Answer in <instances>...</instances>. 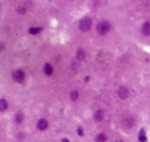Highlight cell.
Returning a JSON list of instances; mask_svg holds the SVG:
<instances>
[{
	"instance_id": "cell-8",
	"label": "cell",
	"mask_w": 150,
	"mask_h": 142,
	"mask_svg": "<svg viewBox=\"0 0 150 142\" xmlns=\"http://www.w3.org/2000/svg\"><path fill=\"white\" fill-rule=\"evenodd\" d=\"M13 119H15V122H16L17 125H20V124L24 121V114L21 113V112H19V113L15 114V118Z\"/></svg>"
},
{
	"instance_id": "cell-6",
	"label": "cell",
	"mask_w": 150,
	"mask_h": 142,
	"mask_svg": "<svg viewBox=\"0 0 150 142\" xmlns=\"http://www.w3.org/2000/svg\"><path fill=\"white\" fill-rule=\"evenodd\" d=\"M47 128H48V121H47L45 118L39 119V122H37V129H39V130H45Z\"/></svg>"
},
{
	"instance_id": "cell-14",
	"label": "cell",
	"mask_w": 150,
	"mask_h": 142,
	"mask_svg": "<svg viewBox=\"0 0 150 142\" xmlns=\"http://www.w3.org/2000/svg\"><path fill=\"white\" fill-rule=\"evenodd\" d=\"M96 142H106V136L105 134H97L96 136Z\"/></svg>"
},
{
	"instance_id": "cell-19",
	"label": "cell",
	"mask_w": 150,
	"mask_h": 142,
	"mask_svg": "<svg viewBox=\"0 0 150 142\" xmlns=\"http://www.w3.org/2000/svg\"><path fill=\"white\" fill-rule=\"evenodd\" d=\"M17 138H19V139H20V141H21V139H23V138H24V134H19V136H17Z\"/></svg>"
},
{
	"instance_id": "cell-13",
	"label": "cell",
	"mask_w": 150,
	"mask_h": 142,
	"mask_svg": "<svg viewBox=\"0 0 150 142\" xmlns=\"http://www.w3.org/2000/svg\"><path fill=\"white\" fill-rule=\"evenodd\" d=\"M76 54H77V60H80V61L85 59V51H84V49L80 48L79 51H77V53H76Z\"/></svg>"
},
{
	"instance_id": "cell-9",
	"label": "cell",
	"mask_w": 150,
	"mask_h": 142,
	"mask_svg": "<svg viewBox=\"0 0 150 142\" xmlns=\"http://www.w3.org/2000/svg\"><path fill=\"white\" fill-rule=\"evenodd\" d=\"M8 108V102L6 98H0V112H6Z\"/></svg>"
},
{
	"instance_id": "cell-15",
	"label": "cell",
	"mask_w": 150,
	"mask_h": 142,
	"mask_svg": "<svg viewBox=\"0 0 150 142\" xmlns=\"http://www.w3.org/2000/svg\"><path fill=\"white\" fill-rule=\"evenodd\" d=\"M40 31H41V28H39V27H37V28H35V27L29 28V33H31V35H37Z\"/></svg>"
},
{
	"instance_id": "cell-7",
	"label": "cell",
	"mask_w": 150,
	"mask_h": 142,
	"mask_svg": "<svg viewBox=\"0 0 150 142\" xmlns=\"http://www.w3.org/2000/svg\"><path fill=\"white\" fill-rule=\"evenodd\" d=\"M141 32H142V35H144V36H149V35H150V21H146V23L142 25Z\"/></svg>"
},
{
	"instance_id": "cell-16",
	"label": "cell",
	"mask_w": 150,
	"mask_h": 142,
	"mask_svg": "<svg viewBox=\"0 0 150 142\" xmlns=\"http://www.w3.org/2000/svg\"><path fill=\"white\" fill-rule=\"evenodd\" d=\"M77 98H79V90H73L71 93V100L72 101H76Z\"/></svg>"
},
{
	"instance_id": "cell-5",
	"label": "cell",
	"mask_w": 150,
	"mask_h": 142,
	"mask_svg": "<svg viewBox=\"0 0 150 142\" xmlns=\"http://www.w3.org/2000/svg\"><path fill=\"white\" fill-rule=\"evenodd\" d=\"M117 94H118V97L121 100H125L129 96V90H127V88H125V86H121V88L118 89V92H117Z\"/></svg>"
},
{
	"instance_id": "cell-11",
	"label": "cell",
	"mask_w": 150,
	"mask_h": 142,
	"mask_svg": "<svg viewBox=\"0 0 150 142\" xmlns=\"http://www.w3.org/2000/svg\"><path fill=\"white\" fill-rule=\"evenodd\" d=\"M52 72H53V68H52L51 64H45L44 65V73L49 76V74H52Z\"/></svg>"
},
{
	"instance_id": "cell-12",
	"label": "cell",
	"mask_w": 150,
	"mask_h": 142,
	"mask_svg": "<svg viewBox=\"0 0 150 142\" xmlns=\"http://www.w3.org/2000/svg\"><path fill=\"white\" fill-rule=\"evenodd\" d=\"M138 139H139V142H146V133H145L144 129H141V130H139Z\"/></svg>"
},
{
	"instance_id": "cell-4",
	"label": "cell",
	"mask_w": 150,
	"mask_h": 142,
	"mask_svg": "<svg viewBox=\"0 0 150 142\" xmlns=\"http://www.w3.org/2000/svg\"><path fill=\"white\" fill-rule=\"evenodd\" d=\"M133 125H134V119L132 118V117H126V118L122 119V126H124V128L130 129Z\"/></svg>"
},
{
	"instance_id": "cell-10",
	"label": "cell",
	"mask_w": 150,
	"mask_h": 142,
	"mask_svg": "<svg viewBox=\"0 0 150 142\" xmlns=\"http://www.w3.org/2000/svg\"><path fill=\"white\" fill-rule=\"evenodd\" d=\"M102 118H104V112L102 110H96V113H94V121L100 122V121H102Z\"/></svg>"
},
{
	"instance_id": "cell-22",
	"label": "cell",
	"mask_w": 150,
	"mask_h": 142,
	"mask_svg": "<svg viewBox=\"0 0 150 142\" xmlns=\"http://www.w3.org/2000/svg\"><path fill=\"white\" fill-rule=\"evenodd\" d=\"M116 142H124V141H121V139H117V141Z\"/></svg>"
},
{
	"instance_id": "cell-1",
	"label": "cell",
	"mask_w": 150,
	"mask_h": 142,
	"mask_svg": "<svg viewBox=\"0 0 150 142\" xmlns=\"http://www.w3.org/2000/svg\"><path fill=\"white\" fill-rule=\"evenodd\" d=\"M109 31H110V24H109L108 21H100V23L97 24V32H98L101 36H105Z\"/></svg>"
},
{
	"instance_id": "cell-20",
	"label": "cell",
	"mask_w": 150,
	"mask_h": 142,
	"mask_svg": "<svg viewBox=\"0 0 150 142\" xmlns=\"http://www.w3.org/2000/svg\"><path fill=\"white\" fill-rule=\"evenodd\" d=\"M3 49H4V44L0 43V51H3Z\"/></svg>"
},
{
	"instance_id": "cell-21",
	"label": "cell",
	"mask_w": 150,
	"mask_h": 142,
	"mask_svg": "<svg viewBox=\"0 0 150 142\" xmlns=\"http://www.w3.org/2000/svg\"><path fill=\"white\" fill-rule=\"evenodd\" d=\"M62 142H69V141H68L67 138H64V139H62Z\"/></svg>"
},
{
	"instance_id": "cell-2",
	"label": "cell",
	"mask_w": 150,
	"mask_h": 142,
	"mask_svg": "<svg viewBox=\"0 0 150 142\" xmlns=\"http://www.w3.org/2000/svg\"><path fill=\"white\" fill-rule=\"evenodd\" d=\"M91 27H92V20L89 19V17H84V19L80 20L79 28L81 29L82 32H88L89 29H91Z\"/></svg>"
},
{
	"instance_id": "cell-3",
	"label": "cell",
	"mask_w": 150,
	"mask_h": 142,
	"mask_svg": "<svg viewBox=\"0 0 150 142\" xmlns=\"http://www.w3.org/2000/svg\"><path fill=\"white\" fill-rule=\"evenodd\" d=\"M12 78L16 83H23L24 78H25V73H24L23 69H16V71L12 73Z\"/></svg>"
},
{
	"instance_id": "cell-17",
	"label": "cell",
	"mask_w": 150,
	"mask_h": 142,
	"mask_svg": "<svg viewBox=\"0 0 150 142\" xmlns=\"http://www.w3.org/2000/svg\"><path fill=\"white\" fill-rule=\"evenodd\" d=\"M25 11H27V8L24 6H19V7H17V12H19L20 15H24V13H25Z\"/></svg>"
},
{
	"instance_id": "cell-18",
	"label": "cell",
	"mask_w": 150,
	"mask_h": 142,
	"mask_svg": "<svg viewBox=\"0 0 150 142\" xmlns=\"http://www.w3.org/2000/svg\"><path fill=\"white\" fill-rule=\"evenodd\" d=\"M77 133H79L80 136H82V134H84V131H82V129H81V128H79V129H77Z\"/></svg>"
}]
</instances>
